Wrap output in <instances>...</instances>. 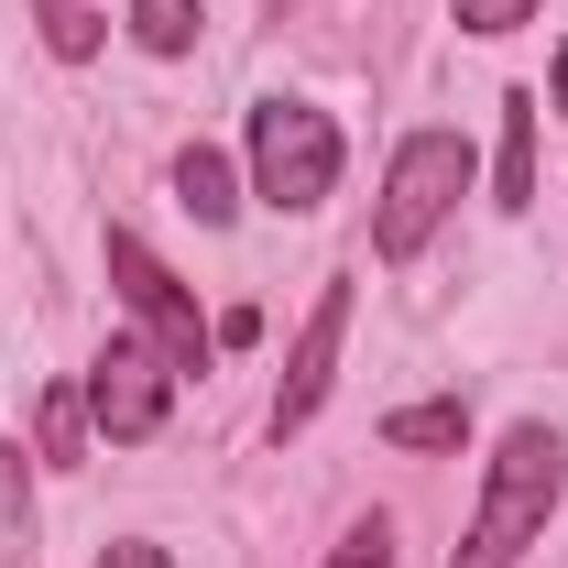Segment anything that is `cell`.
<instances>
[{
  "label": "cell",
  "instance_id": "cell-3",
  "mask_svg": "<svg viewBox=\"0 0 568 568\" xmlns=\"http://www.w3.org/2000/svg\"><path fill=\"white\" fill-rule=\"evenodd\" d=\"M328 186H339V121L306 110V99H263V110H252V197L317 209Z\"/></svg>",
  "mask_w": 568,
  "mask_h": 568
},
{
  "label": "cell",
  "instance_id": "cell-12",
  "mask_svg": "<svg viewBox=\"0 0 568 568\" xmlns=\"http://www.w3.org/2000/svg\"><path fill=\"white\" fill-rule=\"evenodd\" d=\"M328 568H394V525H383V514H361L351 536L328 547Z\"/></svg>",
  "mask_w": 568,
  "mask_h": 568
},
{
  "label": "cell",
  "instance_id": "cell-15",
  "mask_svg": "<svg viewBox=\"0 0 568 568\" xmlns=\"http://www.w3.org/2000/svg\"><path fill=\"white\" fill-rule=\"evenodd\" d=\"M99 568H175V558H164V547H142V536H121V547H110Z\"/></svg>",
  "mask_w": 568,
  "mask_h": 568
},
{
  "label": "cell",
  "instance_id": "cell-14",
  "mask_svg": "<svg viewBox=\"0 0 568 568\" xmlns=\"http://www.w3.org/2000/svg\"><path fill=\"white\" fill-rule=\"evenodd\" d=\"M44 448L77 459V394H44Z\"/></svg>",
  "mask_w": 568,
  "mask_h": 568
},
{
  "label": "cell",
  "instance_id": "cell-4",
  "mask_svg": "<svg viewBox=\"0 0 568 568\" xmlns=\"http://www.w3.org/2000/svg\"><path fill=\"white\" fill-rule=\"evenodd\" d=\"M110 284H121V306H132L142 328H153V351L175 361V372H209V351H219V328L197 317V295L164 274L153 252H142L132 230H110Z\"/></svg>",
  "mask_w": 568,
  "mask_h": 568
},
{
  "label": "cell",
  "instance_id": "cell-6",
  "mask_svg": "<svg viewBox=\"0 0 568 568\" xmlns=\"http://www.w3.org/2000/svg\"><path fill=\"white\" fill-rule=\"evenodd\" d=\"M339 339H351V284H328L317 306H306V328H295V351H284V383H274V437L328 405V383H339Z\"/></svg>",
  "mask_w": 568,
  "mask_h": 568
},
{
  "label": "cell",
  "instance_id": "cell-7",
  "mask_svg": "<svg viewBox=\"0 0 568 568\" xmlns=\"http://www.w3.org/2000/svg\"><path fill=\"white\" fill-rule=\"evenodd\" d=\"M503 209H536V99H503V153H493Z\"/></svg>",
  "mask_w": 568,
  "mask_h": 568
},
{
  "label": "cell",
  "instance_id": "cell-13",
  "mask_svg": "<svg viewBox=\"0 0 568 568\" xmlns=\"http://www.w3.org/2000/svg\"><path fill=\"white\" fill-rule=\"evenodd\" d=\"M514 22H536V0H459V33H514Z\"/></svg>",
  "mask_w": 568,
  "mask_h": 568
},
{
  "label": "cell",
  "instance_id": "cell-10",
  "mask_svg": "<svg viewBox=\"0 0 568 568\" xmlns=\"http://www.w3.org/2000/svg\"><path fill=\"white\" fill-rule=\"evenodd\" d=\"M33 22H44V55H67V67H88V55H99V33H110L88 0H33Z\"/></svg>",
  "mask_w": 568,
  "mask_h": 568
},
{
  "label": "cell",
  "instance_id": "cell-8",
  "mask_svg": "<svg viewBox=\"0 0 568 568\" xmlns=\"http://www.w3.org/2000/svg\"><path fill=\"white\" fill-rule=\"evenodd\" d=\"M175 197H186V209H197V219L219 230V219L241 209V186H230V153H209V142H186V153H175Z\"/></svg>",
  "mask_w": 568,
  "mask_h": 568
},
{
  "label": "cell",
  "instance_id": "cell-5",
  "mask_svg": "<svg viewBox=\"0 0 568 568\" xmlns=\"http://www.w3.org/2000/svg\"><path fill=\"white\" fill-rule=\"evenodd\" d=\"M164 405H175V361L153 351V339H110V351L88 361V416H99V437L142 448L164 426Z\"/></svg>",
  "mask_w": 568,
  "mask_h": 568
},
{
  "label": "cell",
  "instance_id": "cell-11",
  "mask_svg": "<svg viewBox=\"0 0 568 568\" xmlns=\"http://www.w3.org/2000/svg\"><path fill=\"white\" fill-rule=\"evenodd\" d=\"M132 44L142 55H186L197 44V0H132Z\"/></svg>",
  "mask_w": 568,
  "mask_h": 568
},
{
  "label": "cell",
  "instance_id": "cell-16",
  "mask_svg": "<svg viewBox=\"0 0 568 568\" xmlns=\"http://www.w3.org/2000/svg\"><path fill=\"white\" fill-rule=\"evenodd\" d=\"M558 110H568V44H558Z\"/></svg>",
  "mask_w": 568,
  "mask_h": 568
},
{
  "label": "cell",
  "instance_id": "cell-1",
  "mask_svg": "<svg viewBox=\"0 0 568 568\" xmlns=\"http://www.w3.org/2000/svg\"><path fill=\"white\" fill-rule=\"evenodd\" d=\"M558 493H568V448H558V426H514V437L493 448V470H481L470 536L448 547V568H514L536 536H547Z\"/></svg>",
  "mask_w": 568,
  "mask_h": 568
},
{
  "label": "cell",
  "instance_id": "cell-9",
  "mask_svg": "<svg viewBox=\"0 0 568 568\" xmlns=\"http://www.w3.org/2000/svg\"><path fill=\"white\" fill-rule=\"evenodd\" d=\"M383 437H394V448H459V437H470V405H459V394H437V405H394Z\"/></svg>",
  "mask_w": 568,
  "mask_h": 568
},
{
  "label": "cell",
  "instance_id": "cell-2",
  "mask_svg": "<svg viewBox=\"0 0 568 568\" xmlns=\"http://www.w3.org/2000/svg\"><path fill=\"white\" fill-rule=\"evenodd\" d=\"M470 175H481V153H470L459 132H405V142H394V164H383L372 252H383V263H416L426 241H437V219L470 197Z\"/></svg>",
  "mask_w": 568,
  "mask_h": 568
}]
</instances>
